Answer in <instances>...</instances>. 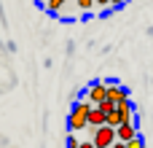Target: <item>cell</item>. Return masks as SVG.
I'll return each mask as SVG.
<instances>
[{"mask_svg":"<svg viewBox=\"0 0 153 148\" xmlns=\"http://www.w3.org/2000/svg\"><path fill=\"white\" fill-rule=\"evenodd\" d=\"M35 3H38V5H46V0H35Z\"/></svg>","mask_w":153,"mask_h":148,"instance_id":"cell-17","label":"cell"},{"mask_svg":"<svg viewBox=\"0 0 153 148\" xmlns=\"http://www.w3.org/2000/svg\"><path fill=\"white\" fill-rule=\"evenodd\" d=\"M94 5H100V8H110V0H94Z\"/></svg>","mask_w":153,"mask_h":148,"instance_id":"cell-13","label":"cell"},{"mask_svg":"<svg viewBox=\"0 0 153 148\" xmlns=\"http://www.w3.org/2000/svg\"><path fill=\"white\" fill-rule=\"evenodd\" d=\"M65 5H67V0H46V11H48V13H54V16H56V13H62V11H65Z\"/></svg>","mask_w":153,"mask_h":148,"instance_id":"cell-8","label":"cell"},{"mask_svg":"<svg viewBox=\"0 0 153 148\" xmlns=\"http://www.w3.org/2000/svg\"><path fill=\"white\" fill-rule=\"evenodd\" d=\"M126 148H145V140H143V138L137 135V138H132V140L126 143Z\"/></svg>","mask_w":153,"mask_h":148,"instance_id":"cell-11","label":"cell"},{"mask_svg":"<svg viewBox=\"0 0 153 148\" xmlns=\"http://www.w3.org/2000/svg\"><path fill=\"white\" fill-rule=\"evenodd\" d=\"M116 140H118V138H116V127H108V124L97 127L94 135H91V143H94L97 148H110Z\"/></svg>","mask_w":153,"mask_h":148,"instance_id":"cell-2","label":"cell"},{"mask_svg":"<svg viewBox=\"0 0 153 148\" xmlns=\"http://www.w3.org/2000/svg\"><path fill=\"white\" fill-rule=\"evenodd\" d=\"M110 5L113 8H121V5H126V0H110Z\"/></svg>","mask_w":153,"mask_h":148,"instance_id":"cell-14","label":"cell"},{"mask_svg":"<svg viewBox=\"0 0 153 148\" xmlns=\"http://www.w3.org/2000/svg\"><path fill=\"white\" fill-rule=\"evenodd\" d=\"M78 148H97V146H94L91 140H86V143H81V146H78Z\"/></svg>","mask_w":153,"mask_h":148,"instance_id":"cell-15","label":"cell"},{"mask_svg":"<svg viewBox=\"0 0 153 148\" xmlns=\"http://www.w3.org/2000/svg\"><path fill=\"white\" fill-rule=\"evenodd\" d=\"M110 148H126V143H121V140H116V143H113Z\"/></svg>","mask_w":153,"mask_h":148,"instance_id":"cell-16","label":"cell"},{"mask_svg":"<svg viewBox=\"0 0 153 148\" xmlns=\"http://www.w3.org/2000/svg\"><path fill=\"white\" fill-rule=\"evenodd\" d=\"M86 100H89L91 105L105 102V100H108V86H105V81H94V84L86 89Z\"/></svg>","mask_w":153,"mask_h":148,"instance_id":"cell-3","label":"cell"},{"mask_svg":"<svg viewBox=\"0 0 153 148\" xmlns=\"http://www.w3.org/2000/svg\"><path fill=\"white\" fill-rule=\"evenodd\" d=\"M105 124H108V127H118V124H121L118 108H113V111H108V113H105Z\"/></svg>","mask_w":153,"mask_h":148,"instance_id":"cell-9","label":"cell"},{"mask_svg":"<svg viewBox=\"0 0 153 148\" xmlns=\"http://www.w3.org/2000/svg\"><path fill=\"white\" fill-rule=\"evenodd\" d=\"M116 138H118L121 143H129L132 138H137V129H134V121H121V124L116 127Z\"/></svg>","mask_w":153,"mask_h":148,"instance_id":"cell-5","label":"cell"},{"mask_svg":"<svg viewBox=\"0 0 153 148\" xmlns=\"http://www.w3.org/2000/svg\"><path fill=\"white\" fill-rule=\"evenodd\" d=\"M105 86H108V100L110 102H124V100H129V94H126V89L121 86V84H116V81H105Z\"/></svg>","mask_w":153,"mask_h":148,"instance_id":"cell-4","label":"cell"},{"mask_svg":"<svg viewBox=\"0 0 153 148\" xmlns=\"http://www.w3.org/2000/svg\"><path fill=\"white\" fill-rule=\"evenodd\" d=\"M78 146H81V143L75 140V135H67V148H78Z\"/></svg>","mask_w":153,"mask_h":148,"instance_id":"cell-12","label":"cell"},{"mask_svg":"<svg viewBox=\"0 0 153 148\" xmlns=\"http://www.w3.org/2000/svg\"><path fill=\"white\" fill-rule=\"evenodd\" d=\"M116 108H118L121 121H134V105H132V100H124V102H118Z\"/></svg>","mask_w":153,"mask_h":148,"instance_id":"cell-6","label":"cell"},{"mask_svg":"<svg viewBox=\"0 0 153 148\" xmlns=\"http://www.w3.org/2000/svg\"><path fill=\"white\" fill-rule=\"evenodd\" d=\"M91 108H94V105H91L86 97L75 100L73 108H70V113H67V129H70V132L86 129V124H89V111H91Z\"/></svg>","mask_w":153,"mask_h":148,"instance_id":"cell-1","label":"cell"},{"mask_svg":"<svg viewBox=\"0 0 153 148\" xmlns=\"http://www.w3.org/2000/svg\"><path fill=\"white\" fill-rule=\"evenodd\" d=\"M102 124H105V111L94 105V108L89 111V124H86V127H94V129H97V127H102Z\"/></svg>","mask_w":153,"mask_h":148,"instance_id":"cell-7","label":"cell"},{"mask_svg":"<svg viewBox=\"0 0 153 148\" xmlns=\"http://www.w3.org/2000/svg\"><path fill=\"white\" fill-rule=\"evenodd\" d=\"M75 8L86 13V11H91V8H94V0H75Z\"/></svg>","mask_w":153,"mask_h":148,"instance_id":"cell-10","label":"cell"}]
</instances>
